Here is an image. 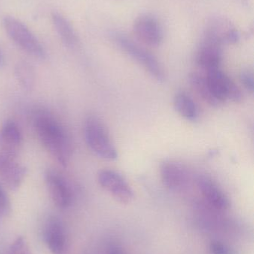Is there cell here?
Here are the masks:
<instances>
[{
    "label": "cell",
    "instance_id": "8",
    "mask_svg": "<svg viewBox=\"0 0 254 254\" xmlns=\"http://www.w3.org/2000/svg\"><path fill=\"white\" fill-rule=\"evenodd\" d=\"M133 32L140 42L150 47L160 46L164 40L161 23L155 16L149 13H143L135 19Z\"/></svg>",
    "mask_w": 254,
    "mask_h": 254
},
{
    "label": "cell",
    "instance_id": "6",
    "mask_svg": "<svg viewBox=\"0 0 254 254\" xmlns=\"http://www.w3.org/2000/svg\"><path fill=\"white\" fill-rule=\"evenodd\" d=\"M209 86L216 99L222 104L227 101L240 103L243 94L237 85L220 68L206 71Z\"/></svg>",
    "mask_w": 254,
    "mask_h": 254
},
{
    "label": "cell",
    "instance_id": "9",
    "mask_svg": "<svg viewBox=\"0 0 254 254\" xmlns=\"http://www.w3.org/2000/svg\"><path fill=\"white\" fill-rule=\"evenodd\" d=\"M160 174L164 186L171 190L179 191L187 188L192 176L185 166L174 161L163 162Z\"/></svg>",
    "mask_w": 254,
    "mask_h": 254
},
{
    "label": "cell",
    "instance_id": "17",
    "mask_svg": "<svg viewBox=\"0 0 254 254\" xmlns=\"http://www.w3.org/2000/svg\"><path fill=\"white\" fill-rule=\"evenodd\" d=\"M174 107L177 113L186 120L196 122L199 118L198 105L186 92H179L176 94L174 98Z\"/></svg>",
    "mask_w": 254,
    "mask_h": 254
},
{
    "label": "cell",
    "instance_id": "14",
    "mask_svg": "<svg viewBox=\"0 0 254 254\" xmlns=\"http://www.w3.org/2000/svg\"><path fill=\"white\" fill-rule=\"evenodd\" d=\"M26 173V168L14 158L0 152V176L10 190H16L20 187Z\"/></svg>",
    "mask_w": 254,
    "mask_h": 254
},
{
    "label": "cell",
    "instance_id": "5",
    "mask_svg": "<svg viewBox=\"0 0 254 254\" xmlns=\"http://www.w3.org/2000/svg\"><path fill=\"white\" fill-rule=\"evenodd\" d=\"M98 181L101 188L120 204H129L134 201V190L119 172L108 169L101 170Z\"/></svg>",
    "mask_w": 254,
    "mask_h": 254
},
{
    "label": "cell",
    "instance_id": "4",
    "mask_svg": "<svg viewBox=\"0 0 254 254\" xmlns=\"http://www.w3.org/2000/svg\"><path fill=\"white\" fill-rule=\"evenodd\" d=\"M110 37L121 49L139 63L155 80L158 81L165 80V73L161 64L151 52L119 31H111Z\"/></svg>",
    "mask_w": 254,
    "mask_h": 254
},
{
    "label": "cell",
    "instance_id": "10",
    "mask_svg": "<svg viewBox=\"0 0 254 254\" xmlns=\"http://www.w3.org/2000/svg\"><path fill=\"white\" fill-rule=\"evenodd\" d=\"M195 182L203 198L211 207L222 211L230 208L229 198L211 177L200 174L197 176Z\"/></svg>",
    "mask_w": 254,
    "mask_h": 254
},
{
    "label": "cell",
    "instance_id": "2",
    "mask_svg": "<svg viewBox=\"0 0 254 254\" xmlns=\"http://www.w3.org/2000/svg\"><path fill=\"white\" fill-rule=\"evenodd\" d=\"M85 137L86 144L95 155L107 161L117 159V149L110 138L107 127L99 118L91 116L86 119Z\"/></svg>",
    "mask_w": 254,
    "mask_h": 254
},
{
    "label": "cell",
    "instance_id": "16",
    "mask_svg": "<svg viewBox=\"0 0 254 254\" xmlns=\"http://www.w3.org/2000/svg\"><path fill=\"white\" fill-rule=\"evenodd\" d=\"M52 21L55 31L63 43L67 47L71 49L76 47L79 43V38L76 31L68 19L61 13L54 11L52 13Z\"/></svg>",
    "mask_w": 254,
    "mask_h": 254
},
{
    "label": "cell",
    "instance_id": "13",
    "mask_svg": "<svg viewBox=\"0 0 254 254\" xmlns=\"http://www.w3.org/2000/svg\"><path fill=\"white\" fill-rule=\"evenodd\" d=\"M222 59V46L216 42L202 37L195 55L197 65L204 71H211L219 68Z\"/></svg>",
    "mask_w": 254,
    "mask_h": 254
},
{
    "label": "cell",
    "instance_id": "1",
    "mask_svg": "<svg viewBox=\"0 0 254 254\" xmlns=\"http://www.w3.org/2000/svg\"><path fill=\"white\" fill-rule=\"evenodd\" d=\"M34 127L45 149L63 167L67 166L73 148L71 140L59 121L49 112L39 110L34 115Z\"/></svg>",
    "mask_w": 254,
    "mask_h": 254
},
{
    "label": "cell",
    "instance_id": "23",
    "mask_svg": "<svg viewBox=\"0 0 254 254\" xmlns=\"http://www.w3.org/2000/svg\"><path fill=\"white\" fill-rule=\"evenodd\" d=\"M240 81L245 88L250 92H253L254 89V74L250 70H244L240 74Z\"/></svg>",
    "mask_w": 254,
    "mask_h": 254
},
{
    "label": "cell",
    "instance_id": "21",
    "mask_svg": "<svg viewBox=\"0 0 254 254\" xmlns=\"http://www.w3.org/2000/svg\"><path fill=\"white\" fill-rule=\"evenodd\" d=\"M11 210L10 198L4 188L0 184V219L6 217Z\"/></svg>",
    "mask_w": 254,
    "mask_h": 254
},
{
    "label": "cell",
    "instance_id": "12",
    "mask_svg": "<svg viewBox=\"0 0 254 254\" xmlns=\"http://www.w3.org/2000/svg\"><path fill=\"white\" fill-rule=\"evenodd\" d=\"M43 240L52 254H65L67 237L62 222L55 216L46 220L43 228Z\"/></svg>",
    "mask_w": 254,
    "mask_h": 254
},
{
    "label": "cell",
    "instance_id": "15",
    "mask_svg": "<svg viewBox=\"0 0 254 254\" xmlns=\"http://www.w3.org/2000/svg\"><path fill=\"white\" fill-rule=\"evenodd\" d=\"M22 144V135L16 122L8 120L0 129V152L16 158Z\"/></svg>",
    "mask_w": 254,
    "mask_h": 254
},
{
    "label": "cell",
    "instance_id": "7",
    "mask_svg": "<svg viewBox=\"0 0 254 254\" xmlns=\"http://www.w3.org/2000/svg\"><path fill=\"white\" fill-rule=\"evenodd\" d=\"M203 38L219 43L235 44L240 40V33L229 19L216 15L210 17L206 24Z\"/></svg>",
    "mask_w": 254,
    "mask_h": 254
},
{
    "label": "cell",
    "instance_id": "25",
    "mask_svg": "<svg viewBox=\"0 0 254 254\" xmlns=\"http://www.w3.org/2000/svg\"><path fill=\"white\" fill-rule=\"evenodd\" d=\"M3 61H4V60H3L2 55H1V54L0 53V66H1V65H2Z\"/></svg>",
    "mask_w": 254,
    "mask_h": 254
},
{
    "label": "cell",
    "instance_id": "24",
    "mask_svg": "<svg viewBox=\"0 0 254 254\" xmlns=\"http://www.w3.org/2000/svg\"><path fill=\"white\" fill-rule=\"evenodd\" d=\"M110 254H124V253L119 249H113Z\"/></svg>",
    "mask_w": 254,
    "mask_h": 254
},
{
    "label": "cell",
    "instance_id": "19",
    "mask_svg": "<svg viewBox=\"0 0 254 254\" xmlns=\"http://www.w3.org/2000/svg\"><path fill=\"white\" fill-rule=\"evenodd\" d=\"M15 75L20 86L24 89L30 91L34 84V71L31 65L25 61L18 63L15 68Z\"/></svg>",
    "mask_w": 254,
    "mask_h": 254
},
{
    "label": "cell",
    "instance_id": "20",
    "mask_svg": "<svg viewBox=\"0 0 254 254\" xmlns=\"http://www.w3.org/2000/svg\"><path fill=\"white\" fill-rule=\"evenodd\" d=\"M1 254H32L26 239L22 236L16 237L7 252Z\"/></svg>",
    "mask_w": 254,
    "mask_h": 254
},
{
    "label": "cell",
    "instance_id": "11",
    "mask_svg": "<svg viewBox=\"0 0 254 254\" xmlns=\"http://www.w3.org/2000/svg\"><path fill=\"white\" fill-rule=\"evenodd\" d=\"M46 187L54 204L61 209L68 208L73 201L71 188L58 172L47 170L45 174Z\"/></svg>",
    "mask_w": 254,
    "mask_h": 254
},
{
    "label": "cell",
    "instance_id": "26",
    "mask_svg": "<svg viewBox=\"0 0 254 254\" xmlns=\"http://www.w3.org/2000/svg\"><path fill=\"white\" fill-rule=\"evenodd\" d=\"M240 1H241L242 4H246V5H247L248 0H240Z\"/></svg>",
    "mask_w": 254,
    "mask_h": 254
},
{
    "label": "cell",
    "instance_id": "3",
    "mask_svg": "<svg viewBox=\"0 0 254 254\" xmlns=\"http://www.w3.org/2000/svg\"><path fill=\"white\" fill-rule=\"evenodd\" d=\"M2 25L8 37L22 50L38 59L46 58L43 45L24 22L14 16H6L3 18Z\"/></svg>",
    "mask_w": 254,
    "mask_h": 254
},
{
    "label": "cell",
    "instance_id": "18",
    "mask_svg": "<svg viewBox=\"0 0 254 254\" xmlns=\"http://www.w3.org/2000/svg\"><path fill=\"white\" fill-rule=\"evenodd\" d=\"M189 83L195 93L206 104L214 107H219L222 104L213 95L207 82V77L204 74L198 72L191 73L189 76Z\"/></svg>",
    "mask_w": 254,
    "mask_h": 254
},
{
    "label": "cell",
    "instance_id": "22",
    "mask_svg": "<svg viewBox=\"0 0 254 254\" xmlns=\"http://www.w3.org/2000/svg\"><path fill=\"white\" fill-rule=\"evenodd\" d=\"M210 254H235L234 250L228 245L219 240H213L210 242Z\"/></svg>",
    "mask_w": 254,
    "mask_h": 254
}]
</instances>
